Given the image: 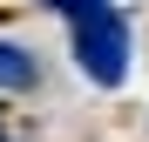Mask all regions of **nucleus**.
Listing matches in <instances>:
<instances>
[{
    "label": "nucleus",
    "mask_w": 149,
    "mask_h": 142,
    "mask_svg": "<svg viewBox=\"0 0 149 142\" xmlns=\"http://www.w3.org/2000/svg\"><path fill=\"white\" fill-rule=\"evenodd\" d=\"M68 47H74V68L95 88H122V75H129V20L115 7L68 20Z\"/></svg>",
    "instance_id": "obj_1"
},
{
    "label": "nucleus",
    "mask_w": 149,
    "mask_h": 142,
    "mask_svg": "<svg viewBox=\"0 0 149 142\" xmlns=\"http://www.w3.org/2000/svg\"><path fill=\"white\" fill-rule=\"evenodd\" d=\"M27 88H41V61L20 41H0V95H27Z\"/></svg>",
    "instance_id": "obj_2"
},
{
    "label": "nucleus",
    "mask_w": 149,
    "mask_h": 142,
    "mask_svg": "<svg viewBox=\"0 0 149 142\" xmlns=\"http://www.w3.org/2000/svg\"><path fill=\"white\" fill-rule=\"evenodd\" d=\"M41 7H54L61 20H81V14H102V7H115V0H41Z\"/></svg>",
    "instance_id": "obj_3"
},
{
    "label": "nucleus",
    "mask_w": 149,
    "mask_h": 142,
    "mask_svg": "<svg viewBox=\"0 0 149 142\" xmlns=\"http://www.w3.org/2000/svg\"><path fill=\"white\" fill-rule=\"evenodd\" d=\"M0 142H7V129H0Z\"/></svg>",
    "instance_id": "obj_4"
}]
</instances>
